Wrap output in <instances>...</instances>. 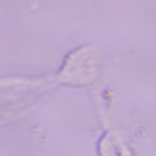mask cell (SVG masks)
<instances>
[]
</instances>
